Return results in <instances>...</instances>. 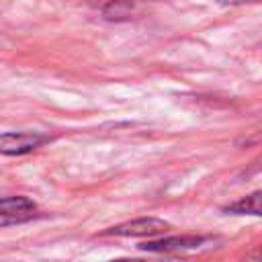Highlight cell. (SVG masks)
Listing matches in <instances>:
<instances>
[{"instance_id":"3","label":"cell","mask_w":262,"mask_h":262,"mask_svg":"<svg viewBox=\"0 0 262 262\" xmlns=\"http://www.w3.org/2000/svg\"><path fill=\"white\" fill-rule=\"evenodd\" d=\"M51 137L39 131H8L0 135V154L4 156H23L29 154L43 143H47Z\"/></svg>"},{"instance_id":"7","label":"cell","mask_w":262,"mask_h":262,"mask_svg":"<svg viewBox=\"0 0 262 262\" xmlns=\"http://www.w3.org/2000/svg\"><path fill=\"white\" fill-rule=\"evenodd\" d=\"M108 262H184L178 256H162V258H119V260H108Z\"/></svg>"},{"instance_id":"5","label":"cell","mask_w":262,"mask_h":262,"mask_svg":"<svg viewBox=\"0 0 262 262\" xmlns=\"http://www.w3.org/2000/svg\"><path fill=\"white\" fill-rule=\"evenodd\" d=\"M223 211L233 213V215H256V217H262V190H256V192H250L248 196L237 199L235 203L227 205Z\"/></svg>"},{"instance_id":"4","label":"cell","mask_w":262,"mask_h":262,"mask_svg":"<svg viewBox=\"0 0 262 262\" xmlns=\"http://www.w3.org/2000/svg\"><path fill=\"white\" fill-rule=\"evenodd\" d=\"M39 213L37 203L29 196H4L0 199V227L16 225L35 219Z\"/></svg>"},{"instance_id":"8","label":"cell","mask_w":262,"mask_h":262,"mask_svg":"<svg viewBox=\"0 0 262 262\" xmlns=\"http://www.w3.org/2000/svg\"><path fill=\"white\" fill-rule=\"evenodd\" d=\"M244 262H262V244L256 246L252 252H248L246 258H244Z\"/></svg>"},{"instance_id":"6","label":"cell","mask_w":262,"mask_h":262,"mask_svg":"<svg viewBox=\"0 0 262 262\" xmlns=\"http://www.w3.org/2000/svg\"><path fill=\"white\" fill-rule=\"evenodd\" d=\"M100 12L106 20H125L133 12V2L131 0H108L100 8Z\"/></svg>"},{"instance_id":"2","label":"cell","mask_w":262,"mask_h":262,"mask_svg":"<svg viewBox=\"0 0 262 262\" xmlns=\"http://www.w3.org/2000/svg\"><path fill=\"white\" fill-rule=\"evenodd\" d=\"M213 239L205 235H170L160 237L151 242L139 244V250L151 252V254H174V252H186V250H201L207 248Z\"/></svg>"},{"instance_id":"9","label":"cell","mask_w":262,"mask_h":262,"mask_svg":"<svg viewBox=\"0 0 262 262\" xmlns=\"http://www.w3.org/2000/svg\"><path fill=\"white\" fill-rule=\"evenodd\" d=\"M221 4H227V6H242V4H256V2H262V0H219Z\"/></svg>"},{"instance_id":"1","label":"cell","mask_w":262,"mask_h":262,"mask_svg":"<svg viewBox=\"0 0 262 262\" xmlns=\"http://www.w3.org/2000/svg\"><path fill=\"white\" fill-rule=\"evenodd\" d=\"M170 229V223L158 217H139L133 221H125L119 225H113L100 235H117V237H151V235H164Z\"/></svg>"}]
</instances>
